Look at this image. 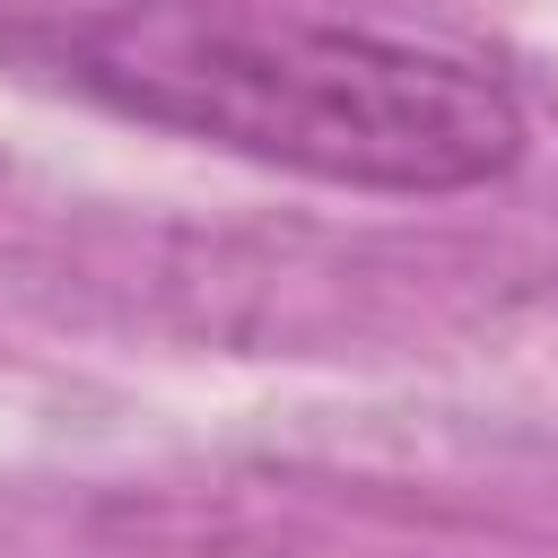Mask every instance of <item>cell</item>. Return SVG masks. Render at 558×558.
I'll return each mask as SVG.
<instances>
[{
    "mask_svg": "<svg viewBox=\"0 0 558 558\" xmlns=\"http://www.w3.org/2000/svg\"><path fill=\"white\" fill-rule=\"evenodd\" d=\"M52 70L131 122L340 192H480L523 166V105L506 78L288 9L122 0L61 26Z\"/></svg>",
    "mask_w": 558,
    "mask_h": 558,
    "instance_id": "1",
    "label": "cell"
}]
</instances>
